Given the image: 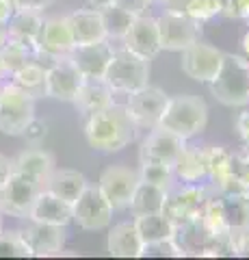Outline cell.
I'll list each match as a JSON object with an SVG mask.
<instances>
[{
	"label": "cell",
	"mask_w": 249,
	"mask_h": 260,
	"mask_svg": "<svg viewBox=\"0 0 249 260\" xmlns=\"http://www.w3.org/2000/svg\"><path fill=\"white\" fill-rule=\"evenodd\" d=\"M223 50L215 48L210 44H204L202 39L189 48L182 50L180 68L189 78L197 80V83H210V80L219 74L221 63H223Z\"/></svg>",
	"instance_id": "obj_11"
},
{
	"label": "cell",
	"mask_w": 249,
	"mask_h": 260,
	"mask_svg": "<svg viewBox=\"0 0 249 260\" xmlns=\"http://www.w3.org/2000/svg\"><path fill=\"white\" fill-rule=\"evenodd\" d=\"M42 26H44V13L15 9L11 20L7 22V32H9V39H13V42H22L35 48Z\"/></svg>",
	"instance_id": "obj_24"
},
{
	"label": "cell",
	"mask_w": 249,
	"mask_h": 260,
	"mask_svg": "<svg viewBox=\"0 0 249 260\" xmlns=\"http://www.w3.org/2000/svg\"><path fill=\"white\" fill-rule=\"evenodd\" d=\"M182 258L184 251L180 245L175 243L173 237L163 239V241H154V243H143L141 247V256L139 258Z\"/></svg>",
	"instance_id": "obj_35"
},
{
	"label": "cell",
	"mask_w": 249,
	"mask_h": 260,
	"mask_svg": "<svg viewBox=\"0 0 249 260\" xmlns=\"http://www.w3.org/2000/svg\"><path fill=\"white\" fill-rule=\"evenodd\" d=\"M113 50H115L113 42L102 39V42L74 46L67 56L78 68L83 78H102L104 72H106V68H109L111 56H113Z\"/></svg>",
	"instance_id": "obj_16"
},
{
	"label": "cell",
	"mask_w": 249,
	"mask_h": 260,
	"mask_svg": "<svg viewBox=\"0 0 249 260\" xmlns=\"http://www.w3.org/2000/svg\"><path fill=\"white\" fill-rule=\"evenodd\" d=\"M150 59L134 54L122 46L113 50V56H111L109 68L102 78L115 93H132L136 89L150 85Z\"/></svg>",
	"instance_id": "obj_4"
},
{
	"label": "cell",
	"mask_w": 249,
	"mask_h": 260,
	"mask_svg": "<svg viewBox=\"0 0 249 260\" xmlns=\"http://www.w3.org/2000/svg\"><path fill=\"white\" fill-rule=\"evenodd\" d=\"M67 18L72 37H74V44H93V42H102L106 39V32H104V24H102V15L100 9H76L72 11Z\"/></svg>",
	"instance_id": "obj_21"
},
{
	"label": "cell",
	"mask_w": 249,
	"mask_h": 260,
	"mask_svg": "<svg viewBox=\"0 0 249 260\" xmlns=\"http://www.w3.org/2000/svg\"><path fill=\"white\" fill-rule=\"evenodd\" d=\"M7 42H9V32H7V26H0V48H3Z\"/></svg>",
	"instance_id": "obj_50"
},
{
	"label": "cell",
	"mask_w": 249,
	"mask_h": 260,
	"mask_svg": "<svg viewBox=\"0 0 249 260\" xmlns=\"http://www.w3.org/2000/svg\"><path fill=\"white\" fill-rule=\"evenodd\" d=\"M115 5H119L122 9L130 11L134 15H146L148 7L152 5V0H115Z\"/></svg>",
	"instance_id": "obj_42"
},
{
	"label": "cell",
	"mask_w": 249,
	"mask_h": 260,
	"mask_svg": "<svg viewBox=\"0 0 249 260\" xmlns=\"http://www.w3.org/2000/svg\"><path fill=\"white\" fill-rule=\"evenodd\" d=\"M126 95H128L126 109L130 113V117L134 119L136 126L150 128V130L154 126H158L160 115H163V111H165V104L169 100V95H167L163 89L146 85L132 93H126Z\"/></svg>",
	"instance_id": "obj_12"
},
{
	"label": "cell",
	"mask_w": 249,
	"mask_h": 260,
	"mask_svg": "<svg viewBox=\"0 0 249 260\" xmlns=\"http://www.w3.org/2000/svg\"><path fill=\"white\" fill-rule=\"evenodd\" d=\"M42 189L44 186L37 180H33V178L11 172L9 180L0 189V213L9 217H18V219H26L30 213V206H33V202Z\"/></svg>",
	"instance_id": "obj_10"
},
{
	"label": "cell",
	"mask_w": 249,
	"mask_h": 260,
	"mask_svg": "<svg viewBox=\"0 0 249 260\" xmlns=\"http://www.w3.org/2000/svg\"><path fill=\"white\" fill-rule=\"evenodd\" d=\"M152 3H165V0H152Z\"/></svg>",
	"instance_id": "obj_53"
},
{
	"label": "cell",
	"mask_w": 249,
	"mask_h": 260,
	"mask_svg": "<svg viewBox=\"0 0 249 260\" xmlns=\"http://www.w3.org/2000/svg\"><path fill=\"white\" fill-rule=\"evenodd\" d=\"M72 221L83 230H104L113 221V206L102 195L98 184H87L80 198L72 204Z\"/></svg>",
	"instance_id": "obj_8"
},
{
	"label": "cell",
	"mask_w": 249,
	"mask_h": 260,
	"mask_svg": "<svg viewBox=\"0 0 249 260\" xmlns=\"http://www.w3.org/2000/svg\"><path fill=\"white\" fill-rule=\"evenodd\" d=\"M0 87H3V85H0Z\"/></svg>",
	"instance_id": "obj_55"
},
{
	"label": "cell",
	"mask_w": 249,
	"mask_h": 260,
	"mask_svg": "<svg viewBox=\"0 0 249 260\" xmlns=\"http://www.w3.org/2000/svg\"><path fill=\"white\" fill-rule=\"evenodd\" d=\"M158 24V37H160V50L169 52H182L184 48L202 39V24L189 18L182 11L167 9L160 18H156Z\"/></svg>",
	"instance_id": "obj_7"
},
{
	"label": "cell",
	"mask_w": 249,
	"mask_h": 260,
	"mask_svg": "<svg viewBox=\"0 0 249 260\" xmlns=\"http://www.w3.org/2000/svg\"><path fill=\"white\" fill-rule=\"evenodd\" d=\"M46 135H48V126L44 124V121H39L37 117L30 121V124L26 126V130L22 133V137L26 139L30 145H39L44 139H46Z\"/></svg>",
	"instance_id": "obj_40"
},
{
	"label": "cell",
	"mask_w": 249,
	"mask_h": 260,
	"mask_svg": "<svg viewBox=\"0 0 249 260\" xmlns=\"http://www.w3.org/2000/svg\"><path fill=\"white\" fill-rule=\"evenodd\" d=\"M165 200H167V189L139 180L128 208H130V213L134 217L136 215H148V213H163Z\"/></svg>",
	"instance_id": "obj_26"
},
{
	"label": "cell",
	"mask_w": 249,
	"mask_h": 260,
	"mask_svg": "<svg viewBox=\"0 0 249 260\" xmlns=\"http://www.w3.org/2000/svg\"><path fill=\"white\" fill-rule=\"evenodd\" d=\"M136 184H139V172L136 169H130L126 165H111L102 172L98 189L109 200L113 210H122L130 204Z\"/></svg>",
	"instance_id": "obj_13"
},
{
	"label": "cell",
	"mask_w": 249,
	"mask_h": 260,
	"mask_svg": "<svg viewBox=\"0 0 249 260\" xmlns=\"http://www.w3.org/2000/svg\"><path fill=\"white\" fill-rule=\"evenodd\" d=\"M11 172H18V174L33 178V180H37L44 186L48 176L54 172V156L48 150L30 145V148L22 150L15 158H11Z\"/></svg>",
	"instance_id": "obj_19"
},
{
	"label": "cell",
	"mask_w": 249,
	"mask_h": 260,
	"mask_svg": "<svg viewBox=\"0 0 249 260\" xmlns=\"http://www.w3.org/2000/svg\"><path fill=\"white\" fill-rule=\"evenodd\" d=\"M236 256H249V230L245 232H232Z\"/></svg>",
	"instance_id": "obj_43"
},
{
	"label": "cell",
	"mask_w": 249,
	"mask_h": 260,
	"mask_svg": "<svg viewBox=\"0 0 249 260\" xmlns=\"http://www.w3.org/2000/svg\"><path fill=\"white\" fill-rule=\"evenodd\" d=\"M35 119V98L24 93L11 80L0 87V133L22 137L26 126Z\"/></svg>",
	"instance_id": "obj_5"
},
{
	"label": "cell",
	"mask_w": 249,
	"mask_h": 260,
	"mask_svg": "<svg viewBox=\"0 0 249 260\" xmlns=\"http://www.w3.org/2000/svg\"><path fill=\"white\" fill-rule=\"evenodd\" d=\"M236 130H238L240 139H243V143H245V148L249 150V111H245V113H240V115H238Z\"/></svg>",
	"instance_id": "obj_44"
},
{
	"label": "cell",
	"mask_w": 249,
	"mask_h": 260,
	"mask_svg": "<svg viewBox=\"0 0 249 260\" xmlns=\"http://www.w3.org/2000/svg\"><path fill=\"white\" fill-rule=\"evenodd\" d=\"M11 176V158H7L5 154H0V189L5 186V182Z\"/></svg>",
	"instance_id": "obj_46"
},
{
	"label": "cell",
	"mask_w": 249,
	"mask_h": 260,
	"mask_svg": "<svg viewBox=\"0 0 249 260\" xmlns=\"http://www.w3.org/2000/svg\"><path fill=\"white\" fill-rule=\"evenodd\" d=\"M210 195H212V191L199 182H195V184L187 182L184 186H178V189L171 186V189L167 191L163 215L169 219L175 228L182 223H189L202 215V210Z\"/></svg>",
	"instance_id": "obj_6"
},
{
	"label": "cell",
	"mask_w": 249,
	"mask_h": 260,
	"mask_svg": "<svg viewBox=\"0 0 249 260\" xmlns=\"http://www.w3.org/2000/svg\"><path fill=\"white\" fill-rule=\"evenodd\" d=\"M0 232H3V213H0Z\"/></svg>",
	"instance_id": "obj_52"
},
{
	"label": "cell",
	"mask_w": 249,
	"mask_h": 260,
	"mask_svg": "<svg viewBox=\"0 0 249 260\" xmlns=\"http://www.w3.org/2000/svg\"><path fill=\"white\" fill-rule=\"evenodd\" d=\"M93 9H102V7H106V5H111V3H115V0H87Z\"/></svg>",
	"instance_id": "obj_48"
},
{
	"label": "cell",
	"mask_w": 249,
	"mask_h": 260,
	"mask_svg": "<svg viewBox=\"0 0 249 260\" xmlns=\"http://www.w3.org/2000/svg\"><path fill=\"white\" fill-rule=\"evenodd\" d=\"M184 148H187V139H182V137H178L167 128L154 126L139 148V160L141 162H165V165L173 167Z\"/></svg>",
	"instance_id": "obj_14"
},
{
	"label": "cell",
	"mask_w": 249,
	"mask_h": 260,
	"mask_svg": "<svg viewBox=\"0 0 249 260\" xmlns=\"http://www.w3.org/2000/svg\"><path fill=\"white\" fill-rule=\"evenodd\" d=\"M141 247L143 241L139 237L134 228V221H124L113 225V230L109 232V241H106V249L111 256L117 258H139L141 256Z\"/></svg>",
	"instance_id": "obj_23"
},
{
	"label": "cell",
	"mask_w": 249,
	"mask_h": 260,
	"mask_svg": "<svg viewBox=\"0 0 249 260\" xmlns=\"http://www.w3.org/2000/svg\"><path fill=\"white\" fill-rule=\"evenodd\" d=\"M83 74L69 56H61L46 70V98L72 102L83 85Z\"/></svg>",
	"instance_id": "obj_15"
},
{
	"label": "cell",
	"mask_w": 249,
	"mask_h": 260,
	"mask_svg": "<svg viewBox=\"0 0 249 260\" xmlns=\"http://www.w3.org/2000/svg\"><path fill=\"white\" fill-rule=\"evenodd\" d=\"M124 48H128L130 52L146 56V59H154L160 52V37H158V24L156 18H150V15H139L132 26L128 28V32L122 39Z\"/></svg>",
	"instance_id": "obj_18"
},
{
	"label": "cell",
	"mask_w": 249,
	"mask_h": 260,
	"mask_svg": "<svg viewBox=\"0 0 249 260\" xmlns=\"http://www.w3.org/2000/svg\"><path fill=\"white\" fill-rule=\"evenodd\" d=\"M136 135H139V126L130 117L126 104L113 102L85 117V139L98 152L124 150L136 139Z\"/></svg>",
	"instance_id": "obj_1"
},
{
	"label": "cell",
	"mask_w": 249,
	"mask_h": 260,
	"mask_svg": "<svg viewBox=\"0 0 249 260\" xmlns=\"http://www.w3.org/2000/svg\"><path fill=\"white\" fill-rule=\"evenodd\" d=\"M15 9H24V11H39L44 13V9H48L54 0H11Z\"/></svg>",
	"instance_id": "obj_41"
},
{
	"label": "cell",
	"mask_w": 249,
	"mask_h": 260,
	"mask_svg": "<svg viewBox=\"0 0 249 260\" xmlns=\"http://www.w3.org/2000/svg\"><path fill=\"white\" fill-rule=\"evenodd\" d=\"M182 13H187L189 18L204 24L208 20L217 18V15H221V0H191L182 9Z\"/></svg>",
	"instance_id": "obj_36"
},
{
	"label": "cell",
	"mask_w": 249,
	"mask_h": 260,
	"mask_svg": "<svg viewBox=\"0 0 249 260\" xmlns=\"http://www.w3.org/2000/svg\"><path fill=\"white\" fill-rule=\"evenodd\" d=\"M223 215L232 232H245L249 230V193H232L219 195Z\"/></svg>",
	"instance_id": "obj_31"
},
{
	"label": "cell",
	"mask_w": 249,
	"mask_h": 260,
	"mask_svg": "<svg viewBox=\"0 0 249 260\" xmlns=\"http://www.w3.org/2000/svg\"><path fill=\"white\" fill-rule=\"evenodd\" d=\"M33 56H35L33 46H26L22 42H13V39H9V42L0 48V65H3L7 76H11L13 72H18L26 63H30Z\"/></svg>",
	"instance_id": "obj_32"
},
{
	"label": "cell",
	"mask_w": 249,
	"mask_h": 260,
	"mask_svg": "<svg viewBox=\"0 0 249 260\" xmlns=\"http://www.w3.org/2000/svg\"><path fill=\"white\" fill-rule=\"evenodd\" d=\"M87 184H89V182H87V178L80 172H74V169H57V167H54V172L48 176L44 189H48L54 195H59L61 200L69 202V204H74V202L80 198V193L85 191Z\"/></svg>",
	"instance_id": "obj_25"
},
{
	"label": "cell",
	"mask_w": 249,
	"mask_h": 260,
	"mask_svg": "<svg viewBox=\"0 0 249 260\" xmlns=\"http://www.w3.org/2000/svg\"><path fill=\"white\" fill-rule=\"evenodd\" d=\"M13 13H15V7L11 0H0V26H7V22L11 20Z\"/></svg>",
	"instance_id": "obj_45"
},
{
	"label": "cell",
	"mask_w": 249,
	"mask_h": 260,
	"mask_svg": "<svg viewBox=\"0 0 249 260\" xmlns=\"http://www.w3.org/2000/svg\"><path fill=\"white\" fill-rule=\"evenodd\" d=\"M113 95H115V91L104 83V78H85L83 85H80V89H78L76 98L72 102H74V107H76V111L80 113V115L89 117L91 113L109 107V104H113L115 102Z\"/></svg>",
	"instance_id": "obj_20"
},
{
	"label": "cell",
	"mask_w": 249,
	"mask_h": 260,
	"mask_svg": "<svg viewBox=\"0 0 249 260\" xmlns=\"http://www.w3.org/2000/svg\"><path fill=\"white\" fill-rule=\"evenodd\" d=\"M28 219L44 223H54V225H67L72 221V204L61 200L59 195L50 193L48 189H42L35 198L33 206H30Z\"/></svg>",
	"instance_id": "obj_22"
},
{
	"label": "cell",
	"mask_w": 249,
	"mask_h": 260,
	"mask_svg": "<svg viewBox=\"0 0 249 260\" xmlns=\"http://www.w3.org/2000/svg\"><path fill=\"white\" fill-rule=\"evenodd\" d=\"M7 80H9V76L5 74V70H3V65H0V85H5Z\"/></svg>",
	"instance_id": "obj_51"
},
{
	"label": "cell",
	"mask_w": 249,
	"mask_h": 260,
	"mask_svg": "<svg viewBox=\"0 0 249 260\" xmlns=\"http://www.w3.org/2000/svg\"><path fill=\"white\" fill-rule=\"evenodd\" d=\"M221 15L230 20H247L249 0H221Z\"/></svg>",
	"instance_id": "obj_39"
},
{
	"label": "cell",
	"mask_w": 249,
	"mask_h": 260,
	"mask_svg": "<svg viewBox=\"0 0 249 260\" xmlns=\"http://www.w3.org/2000/svg\"><path fill=\"white\" fill-rule=\"evenodd\" d=\"M230 174L234 176V180L243 186V191L249 193V150L245 148L243 152L232 154V167Z\"/></svg>",
	"instance_id": "obj_38"
},
{
	"label": "cell",
	"mask_w": 249,
	"mask_h": 260,
	"mask_svg": "<svg viewBox=\"0 0 249 260\" xmlns=\"http://www.w3.org/2000/svg\"><path fill=\"white\" fill-rule=\"evenodd\" d=\"M100 15H102V24H104L106 39H109V42H119V44H122V39H124V35L128 32V28L132 26V22L139 18V15H134L130 11L122 9V7L115 5V3L102 7Z\"/></svg>",
	"instance_id": "obj_29"
},
{
	"label": "cell",
	"mask_w": 249,
	"mask_h": 260,
	"mask_svg": "<svg viewBox=\"0 0 249 260\" xmlns=\"http://www.w3.org/2000/svg\"><path fill=\"white\" fill-rule=\"evenodd\" d=\"M139 180L150 182V184H156V186H163V189L169 191L171 186H173L175 174H173V167L171 165H165V162H141Z\"/></svg>",
	"instance_id": "obj_34"
},
{
	"label": "cell",
	"mask_w": 249,
	"mask_h": 260,
	"mask_svg": "<svg viewBox=\"0 0 249 260\" xmlns=\"http://www.w3.org/2000/svg\"><path fill=\"white\" fill-rule=\"evenodd\" d=\"M9 80L15 87H20L24 93L35 98V100L37 98H46V68H42L35 61L26 63L18 72H13Z\"/></svg>",
	"instance_id": "obj_30"
},
{
	"label": "cell",
	"mask_w": 249,
	"mask_h": 260,
	"mask_svg": "<svg viewBox=\"0 0 249 260\" xmlns=\"http://www.w3.org/2000/svg\"><path fill=\"white\" fill-rule=\"evenodd\" d=\"M134 228H136V232H139L143 243H154V241L169 239L175 232V225L163 213L136 215L134 217Z\"/></svg>",
	"instance_id": "obj_28"
},
{
	"label": "cell",
	"mask_w": 249,
	"mask_h": 260,
	"mask_svg": "<svg viewBox=\"0 0 249 260\" xmlns=\"http://www.w3.org/2000/svg\"><path fill=\"white\" fill-rule=\"evenodd\" d=\"M24 223L18 234L28 247L30 256L37 258H48V256H59L67 241L65 225H54V223H44L35 221V219H24Z\"/></svg>",
	"instance_id": "obj_9"
},
{
	"label": "cell",
	"mask_w": 249,
	"mask_h": 260,
	"mask_svg": "<svg viewBox=\"0 0 249 260\" xmlns=\"http://www.w3.org/2000/svg\"><path fill=\"white\" fill-rule=\"evenodd\" d=\"M232 150L223 148V145H206L204 148V156H206V172L210 182L217 184L230 174L232 167Z\"/></svg>",
	"instance_id": "obj_33"
},
{
	"label": "cell",
	"mask_w": 249,
	"mask_h": 260,
	"mask_svg": "<svg viewBox=\"0 0 249 260\" xmlns=\"http://www.w3.org/2000/svg\"><path fill=\"white\" fill-rule=\"evenodd\" d=\"M0 258H30L18 232H0Z\"/></svg>",
	"instance_id": "obj_37"
},
{
	"label": "cell",
	"mask_w": 249,
	"mask_h": 260,
	"mask_svg": "<svg viewBox=\"0 0 249 260\" xmlns=\"http://www.w3.org/2000/svg\"><path fill=\"white\" fill-rule=\"evenodd\" d=\"M74 46L76 44L65 15L63 18H44V26L39 30L35 50L52 56V59H61V56H67Z\"/></svg>",
	"instance_id": "obj_17"
},
{
	"label": "cell",
	"mask_w": 249,
	"mask_h": 260,
	"mask_svg": "<svg viewBox=\"0 0 249 260\" xmlns=\"http://www.w3.org/2000/svg\"><path fill=\"white\" fill-rule=\"evenodd\" d=\"M173 174L178 176L182 182H191V184L208 178L204 148H191V145H187L178 156V160H175Z\"/></svg>",
	"instance_id": "obj_27"
},
{
	"label": "cell",
	"mask_w": 249,
	"mask_h": 260,
	"mask_svg": "<svg viewBox=\"0 0 249 260\" xmlns=\"http://www.w3.org/2000/svg\"><path fill=\"white\" fill-rule=\"evenodd\" d=\"M210 93L226 107L249 104V61L238 54H223L221 70L210 83Z\"/></svg>",
	"instance_id": "obj_3"
},
{
	"label": "cell",
	"mask_w": 249,
	"mask_h": 260,
	"mask_svg": "<svg viewBox=\"0 0 249 260\" xmlns=\"http://www.w3.org/2000/svg\"><path fill=\"white\" fill-rule=\"evenodd\" d=\"M240 46H243V52H245V59L249 61V30L243 35V42H240Z\"/></svg>",
	"instance_id": "obj_49"
},
{
	"label": "cell",
	"mask_w": 249,
	"mask_h": 260,
	"mask_svg": "<svg viewBox=\"0 0 249 260\" xmlns=\"http://www.w3.org/2000/svg\"><path fill=\"white\" fill-rule=\"evenodd\" d=\"M189 3H191V0H165L167 9H173V11H182Z\"/></svg>",
	"instance_id": "obj_47"
},
{
	"label": "cell",
	"mask_w": 249,
	"mask_h": 260,
	"mask_svg": "<svg viewBox=\"0 0 249 260\" xmlns=\"http://www.w3.org/2000/svg\"><path fill=\"white\" fill-rule=\"evenodd\" d=\"M208 124V107L199 95L180 93L167 100L158 126L175 133L182 139H193L202 135Z\"/></svg>",
	"instance_id": "obj_2"
},
{
	"label": "cell",
	"mask_w": 249,
	"mask_h": 260,
	"mask_svg": "<svg viewBox=\"0 0 249 260\" xmlns=\"http://www.w3.org/2000/svg\"><path fill=\"white\" fill-rule=\"evenodd\" d=\"M247 22H249V18H247Z\"/></svg>",
	"instance_id": "obj_54"
}]
</instances>
